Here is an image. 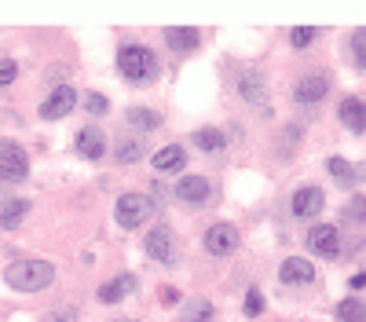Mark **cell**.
I'll return each mask as SVG.
<instances>
[{
    "label": "cell",
    "mask_w": 366,
    "mask_h": 322,
    "mask_svg": "<svg viewBox=\"0 0 366 322\" xmlns=\"http://www.w3.org/2000/svg\"><path fill=\"white\" fill-rule=\"evenodd\" d=\"M26 213H29V202H8L4 209H0V227L15 231V227L26 220Z\"/></svg>",
    "instance_id": "603a6c76"
},
{
    "label": "cell",
    "mask_w": 366,
    "mask_h": 322,
    "mask_svg": "<svg viewBox=\"0 0 366 322\" xmlns=\"http://www.w3.org/2000/svg\"><path fill=\"white\" fill-rule=\"evenodd\" d=\"M139 158H143V147L136 139H125L118 147V161H121V165H132V161H139Z\"/></svg>",
    "instance_id": "4316f807"
},
{
    "label": "cell",
    "mask_w": 366,
    "mask_h": 322,
    "mask_svg": "<svg viewBox=\"0 0 366 322\" xmlns=\"http://www.w3.org/2000/svg\"><path fill=\"white\" fill-rule=\"evenodd\" d=\"M326 169L333 172V180H337L341 187H356V183H359L356 165H352V161H344V158H330V161H326Z\"/></svg>",
    "instance_id": "44dd1931"
},
{
    "label": "cell",
    "mask_w": 366,
    "mask_h": 322,
    "mask_svg": "<svg viewBox=\"0 0 366 322\" xmlns=\"http://www.w3.org/2000/svg\"><path fill=\"white\" fill-rule=\"evenodd\" d=\"M333 315H337V322H366V300L363 297H344Z\"/></svg>",
    "instance_id": "ffe728a7"
},
{
    "label": "cell",
    "mask_w": 366,
    "mask_h": 322,
    "mask_svg": "<svg viewBox=\"0 0 366 322\" xmlns=\"http://www.w3.org/2000/svg\"><path fill=\"white\" fill-rule=\"evenodd\" d=\"M118 70L125 80H132V85H150L157 77V55L147 44H125L118 52Z\"/></svg>",
    "instance_id": "7a4b0ae2"
},
{
    "label": "cell",
    "mask_w": 366,
    "mask_h": 322,
    "mask_svg": "<svg viewBox=\"0 0 366 322\" xmlns=\"http://www.w3.org/2000/svg\"><path fill=\"white\" fill-rule=\"evenodd\" d=\"M154 216V202L147 195H139V190H129V195H121L118 205H114V220L121 223V227L136 231L139 223H147Z\"/></svg>",
    "instance_id": "3957f363"
},
{
    "label": "cell",
    "mask_w": 366,
    "mask_h": 322,
    "mask_svg": "<svg viewBox=\"0 0 366 322\" xmlns=\"http://www.w3.org/2000/svg\"><path fill=\"white\" fill-rule=\"evenodd\" d=\"M352 55H356V62L366 70V29H356L352 34Z\"/></svg>",
    "instance_id": "f546056e"
},
{
    "label": "cell",
    "mask_w": 366,
    "mask_h": 322,
    "mask_svg": "<svg viewBox=\"0 0 366 322\" xmlns=\"http://www.w3.org/2000/svg\"><path fill=\"white\" fill-rule=\"evenodd\" d=\"M4 282L19 293H41L55 282V267L48 260H15L8 271H4Z\"/></svg>",
    "instance_id": "6da1fadb"
},
{
    "label": "cell",
    "mask_w": 366,
    "mask_h": 322,
    "mask_svg": "<svg viewBox=\"0 0 366 322\" xmlns=\"http://www.w3.org/2000/svg\"><path fill=\"white\" fill-rule=\"evenodd\" d=\"M77 154L88 158V161H99V158L106 154V136H103L95 125L81 128V132H77Z\"/></svg>",
    "instance_id": "4fadbf2b"
},
{
    "label": "cell",
    "mask_w": 366,
    "mask_h": 322,
    "mask_svg": "<svg viewBox=\"0 0 366 322\" xmlns=\"http://www.w3.org/2000/svg\"><path fill=\"white\" fill-rule=\"evenodd\" d=\"M195 147L205 150V154H220V150H227V136L220 132V128H198V132H195Z\"/></svg>",
    "instance_id": "ac0fdd59"
},
{
    "label": "cell",
    "mask_w": 366,
    "mask_h": 322,
    "mask_svg": "<svg viewBox=\"0 0 366 322\" xmlns=\"http://www.w3.org/2000/svg\"><path fill=\"white\" fill-rule=\"evenodd\" d=\"M85 110H88L92 118H103L106 110H110V99H106V95H99V92H88L85 95Z\"/></svg>",
    "instance_id": "484cf974"
},
{
    "label": "cell",
    "mask_w": 366,
    "mask_h": 322,
    "mask_svg": "<svg viewBox=\"0 0 366 322\" xmlns=\"http://www.w3.org/2000/svg\"><path fill=\"white\" fill-rule=\"evenodd\" d=\"M308 249L319 256H337L341 253V231L333 223H315L308 231Z\"/></svg>",
    "instance_id": "ba28073f"
},
{
    "label": "cell",
    "mask_w": 366,
    "mask_h": 322,
    "mask_svg": "<svg viewBox=\"0 0 366 322\" xmlns=\"http://www.w3.org/2000/svg\"><path fill=\"white\" fill-rule=\"evenodd\" d=\"M363 286H366V271H359V275L352 279V289H363Z\"/></svg>",
    "instance_id": "836d02e7"
},
{
    "label": "cell",
    "mask_w": 366,
    "mask_h": 322,
    "mask_svg": "<svg viewBox=\"0 0 366 322\" xmlns=\"http://www.w3.org/2000/svg\"><path fill=\"white\" fill-rule=\"evenodd\" d=\"M326 92H330V77L326 74H308L293 85V99L300 106H311V103H323Z\"/></svg>",
    "instance_id": "52a82bcc"
},
{
    "label": "cell",
    "mask_w": 366,
    "mask_h": 322,
    "mask_svg": "<svg viewBox=\"0 0 366 322\" xmlns=\"http://www.w3.org/2000/svg\"><path fill=\"white\" fill-rule=\"evenodd\" d=\"M125 118H129V125L139 128V132H154V128H162V114L150 110V106H132Z\"/></svg>",
    "instance_id": "d6986e66"
},
{
    "label": "cell",
    "mask_w": 366,
    "mask_h": 322,
    "mask_svg": "<svg viewBox=\"0 0 366 322\" xmlns=\"http://www.w3.org/2000/svg\"><path fill=\"white\" fill-rule=\"evenodd\" d=\"M143 249H147V256L157 264H176L180 260V246H176V234H172L169 223H157V227L143 238Z\"/></svg>",
    "instance_id": "277c9868"
},
{
    "label": "cell",
    "mask_w": 366,
    "mask_h": 322,
    "mask_svg": "<svg viewBox=\"0 0 366 322\" xmlns=\"http://www.w3.org/2000/svg\"><path fill=\"white\" fill-rule=\"evenodd\" d=\"M209 318H213V304L205 300V297H195V300H190L187 308L180 312L176 322H209Z\"/></svg>",
    "instance_id": "7402d4cb"
},
{
    "label": "cell",
    "mask_w": 366,
    "mask_h": 322,
    "mask_svg": "<svg viewBox=\"0 0 366 322\" xmlns=\"http://www.w3.org/2000/svg\"><path fill=\"white\" fill-rule=\"evenodd\" d=\"M337 118L348 125V132H366V103L363 99H356V95H348V99L337 106Z\"/></svg>",
    "instance_id": "5bb4252c"
},
{
    "label": "cell",
    "mask_w": 366,
    "mask_h": 322,
    "mask_svg": "<svg viewBox=\"0 0 366 322\" xmlns=\"http://www.w3.org/2000/svg\"><path fill=\"white\" fill-rule=\"evenodd\" d=\"M279 279H282V286H308V282H315V264L304 260V256H290L279 267Z\"/></svg>",
    "instance_id": "30bf717a"
},
{
    "label": "cell",
    "mask_w": 366,
    "mask_h": 322,
    "mask_svg": "<svg viewBox=\"0 0 366 322\" xmlns=\"http://www.w3.org/2000/svg\"><path fill=\"white\" fill-rule=\"evenodd\" d=\"M242 99H246V103H264V77H260V74L249 70V74L242 77Z\"/></svg>",
    "instance_id": "cb8c5ba5"
},
{
    "label": "cell",
    "mask_w": 366,
    "mask_h": 322,
    "mask_svg": "<svg viewBox=\"0 0 366 322\" xmlns=\"http://www.w3.org/2000/svg\"><path fill=\"white\" fill-rule=\"evenodd\" d=\"M183 165H187V150L176 147V143H169V147H162L154 154V169L157 172H180Z\"/></svg>",
    "instance_id": "e0dca14e"
},
{
    "label": "cell",
    "mask_w": 366,
    "mask_h": 322,
    "mask_svg": "<svg viewBox=\"0 0 366 322\" xmlns=\"http://www.w3.org/2000/svg\"><path fill=\"white\" fill-rule=\"evenodd\" d=\"M242 312H246L249 318L264 312V293H260V289H257V286H253V289H249V293H246V308H242Z\"/></svg>",
    "instance_id": "f1b7e54d"
},
{
    "label": "cell",
    "mask_w": 366,
    "mask_h": 322,
    "mask_svg": "<svg viewBox=\"0 0 366 322\" xmlns=\"http://www.w3.org/2000/svg\"><path fill=\"white\" fill-rule=\"evenodd\" d=\"M323 205H326V195H323L319 187H300L297 195H293V216L311 220V216L323 213Z\"/></svg>",
    "instance_id": "8fae6325"
},
{
    "label": "cell",
    "mask_w": 366,
    "mask_h": 322,
    "mask_svg": "<svg viewBox=\"0 0 366 322\" xmlns=\"http://www.w3.org/2000/svg\"><path fill=\"white\" fill-rule=\"evenodd\" d=\"M162 304H165V308H172V304H180V289L165 286V289H162Z\"/></svg>",
    "instance_id": "d6a6232c"
},
{
    "label": "cell",
    "mask_w": 366,
    "mask_h": 322,
    "mask_svg": "<svg viewBox=\"0 0 366 322\" xmlns=\"http://www.w3.org/2000/svg\"><path fill=\"white\" fill-rule=\"evenodd\" d=\"M15 77H19V62H15V59H0V88L11 85Z\"/></svg>",
    "instance_id": "4dcf8cb0"
},
{
    "label": "cell",
    "mask_w": 366,
    "mask_h": 322,
    "mask_svg": "<svg viewBox=\"0 0 366 322\" xmlns=\"http://www.w3.org/2000/svg\"><path fill=\"white\" fill-rule=\"evenodd\" d=\"M44 322H77V312L73 308H55V312H48Z\"/></svg>",
    "instance_id": "1f68e13d"
},
{
    "label": "cell",
    "mask_w": 366,
    "mask_h": 322,
    "mask_svg": "<svg viewBox=\"0 0 366 322\" xmlns=\"http://www.w3.org/2000/svg\"><path fill=\"white\" fill-rule=\"evenodd\" d=\"M341 216H344V223H363L366 220V195H356L341 209Z\"/></svg>",
    "instance_id": "d4e9b609"
},
{
    "label": "cell",
    "mask_w": 366,
    "mask_h": 322,
    "mask_svg": "<svg viewBox=\"0 0 366 322\" xmlns=\"http://www.w3.org/2000/svg\"><path fill=\"white\" fill-rule=\"evenodd\" d=\"M176 195L187 205H205V202H209V195H213V187H209L205 176H183V180L176 183Z\"/></svg>",
    "instance_id": "7c38bea8"
},
{
    "label": "cell",
    "mask_w": 366,
    "mask_h": 322,
    "mask_svg": "<svg viewBox=\"0 0 366 322\" xmlns=\"http://www.w3.org/2000/svg\"><path fill=\"white\" fill-rule=\"evenodd\" d=\"M198 41H202V34H198L195 26H169V29H165V44L172 48V52H180V55L195 52Z\"/></svg>",
    "instance_id": "9a60e30c"
},
{
    "label": "cell",
    "mask_w": 366,
    "mask_h": 322,
    "mask_svg": "<svg viewBox=\"0 0 366 322\" xmlns=\"http://www.w3.org/2000/svg\"><path fill=\"white\" fill-rule=\"evenodd\" d=\"M139 289V279L136 275H118V279H110L106 286H99V300L103 304H118V300H125L129 293H136Z\"/></svg>",
    "instance_id": "2e32d148"
},
{
    "label": "cell",
    "mask_w": 366,
    "mask_h": 322,
    "mask_svg": "<svg viewBox=\"0 0 366 322\" xmlns=\"http://www.w3.org/2000/svg\"><path fill=\"white\" fill-rule=\"evenodd\" d=\"M205 253H213V256H231L234 249H238V227L234 223H227V220H220V223H213L209 231H205Z\"/></svg>",
    "instance_id": "8992f818"
},
{
    "label": "cell",
    "mask_w": 366,
    "mask_h": 322,
    "mask_svg": "<svg viewBox=\"0 0 366 322\" xmlns=\"http://www.w3.org/2000/svg\"><path fill=\"white\" fill-rule=\"evenodd\" d=\"M29 176V161L15 139H0V180L4 183H22Z\"/></svg>",
    "instance_id": "5b68a950"
},
{
    "label": "cell",
    "mask_w": 366,
    "mask_h": 322,
    "mask_svg": "<svg viewBox=\"0 0 366 322\" xmlns=\"http://www.w3.org/2000/svg\"><path fill=\"white\" fill-rule=\"evenodd\" d=\"M315 37H319V29H315V26H297V29H290V41H293V48H308Z\"/></svg>",
    "instance_id": "83f0119b"
},
{
    "label": "cell",
    "mask_w": 366,
    "mask_h": 322,
    "mask_svg": "<svg viewBox=\"0 0 366 322\" xmlns=\"http://www.w3.org/2000/svg\"><path fill=\"white\" fill-rule=\"evenodd\" d=\"M73 106H77V92L66 88V85H59V88L41 103V118H44V121H59V118H66Z\"/></svg>",
    "instance_id": "9c48e42d"
}]
</instances>
